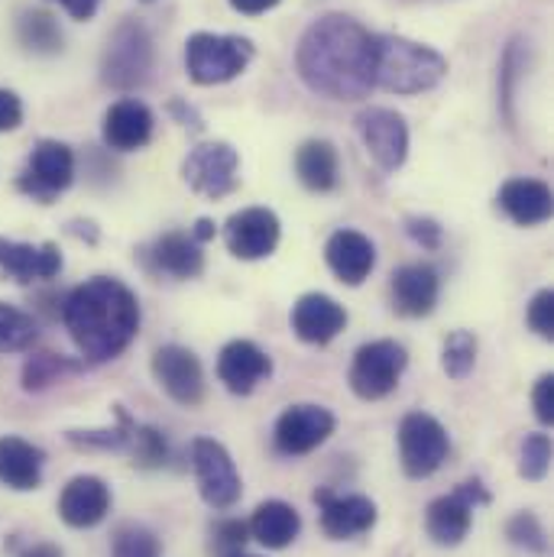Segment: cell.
Listing matches in <instances>:
<instances>
[{"mask_svg": "<svg viewBox=\"0 0 554 557\" xmlns=\"http://www.w3.org/2000/svg\"><path fill=\"white\" fill-rule=\"evenodd\" d=\"M324 260L344 285H364L377 270V247L360 231H334L324 244Z\"/></svg>", "mask_w": 554, "mask_h": 557, "instance_id": "cell-21", "label": "cell"}, {"mask_svg": "<svg viewBox=\"0 0 554 557\" xmlns=\"http://www.w3.org/2000/svg\"><path fill=\"white\" fill-rule=\"evenodd\" d=\"M406 234L416 240L421 250H438L441 247V240H444V231H441V224L434 221V218H421V214H413V218H406Z\"/></svg>", "mask_w": 554, "mask_h": 557, "instance_id": "cell-41", "label": "cell"}, {"mask_svg": "<svg viewBox=\"0 0 554 557\" xmlns=\"http://www.w3.org/2000/svg\"><path fill=\"white\" fill-rule=\"evenodd\" d=\"M39 337V324L33 314H26L16 305L0 301V354H20L29 350Z\"/></svg>", "mask_w": 554, "mask_h": 557, "instance_id": "cell-30", "label": "cell"}, {"mask_svg": "<svg viewBox=\"0 0 554 557\" xmlns=\"http://www.w3.org/2000/svg\"><path fill=\"white\" fill-rule=\"evenodd\" d=\"M373 39L347 13L318 16L298 39L295 69L308 91L328 101H364L373 91Z\"/></svg>", "mask_w": 554, "mask_h": 557, "instance_id": "cell-1", "label": "cell"}, {"mask_svg": "<svg viewBox=\"0 0 554 557\" xmlns=\"http://www.w3.org/2000/svg\"><path fill=\"white\" fill-rule=\"evenodd\" d=\"M82 363L69 360V357H59V354H33L23 367V389L26 393H39V389H49L52 383L78 373Z\"/></svg>", "mask_w": 554, "mask_h": 557, "instance_id": "cell-31", "label": "cell"}, {"mask_svg": "<svg viewBox=\"0 0 554 557\" xmlns=\"http://www.w3.org/2000/svg\"><path fill=\"white\" fill-rule=\"evenodd\" d=\"M526 59H529V42L522 39H513L506 55H503V65H500V98L506 104V121L513 127V101H516V82H519V72H526Z\"/></svg>", "mask_w": 554, "mask_h": 557, "instance_id": "cell-38", "label": "cell"}, {"mask_svg": "<svg viewBox=\"0 0 554 557\" xmlns=\"http://www.w3.org/2000/svg\"><path fill=\"white\" fill-rule=\"evenodd\" d=\"M288 321L298 341L324 347L347 327V308L324 292H308L292 305Z\"/></svg>", "mask_w": 554, "mask_h": 557, "instance_id": "cell-16", "label": "cell"}, {"mask_svg": "<svg viewBox=\"0 0 554 557\" xmlns=\"http://www.w3.org/2000/svg\"><path fill=\"white\" fill-rule=\"evenodd\" d=\"M149 260L159 273L172 278H198L205 273V253L201 244L192 234L169 231L149 247Z\"/></svg>", "mask_w": 554, "mask_h": 557, "instance_id": "cell-28", "label": "cell"}, {"mask_svg": "<svg viewBox=\"0 0 554 557\" xmlns=\"http://www.w3.org/2000/svg\"><path fill=\"white\" fill-rule=\"evenodd\" d=\"M62 321L88 363L118 360L139 334V301L131 285L114 276H95L69 292Z\"/></svg>", "mask_w": 554, "mask_h": 557, "instance_id": "cell-2", "label": "cell"}, {"mask_svg": "<svg viewBox=\"0 0 554 557\" xmlns=\"http://www.w3.org/2000/svg\"><path fill=\"white\" fill-rule=\"evenodd\" d=\"M156 131V114L139 98H121L104 111L101 137L104 146L114 152H137Z\"/></svg>", "mask_w": 554, "mask_h": 557, "instance_id": "cell-20", "label": "cell"}, {"mask_svg": "<svg viewBox=\"0 0 554 557\" xmlns=\"http://www.w3.org/2000/svg\"><path fill=\"white\" fill-rule=\"evenodd\" d=\"M20 557H62V552L56 545H49V542H39V545H29Z\"/></svg>", "mask_w": 554, "mask_h": 557, "instance_id": "cell-48", "label": "cell"}, {"mask_svg": "<svg viewBox=\"0 0 554 557\" xmlns=\"http://www.w3.org/2000/svg\"><path fill=\"white\" fill-rule=\"evenodd\" d=\"M0 270L16 282H46L62 273V250L56 244H20L0 237Z\"/></svg>", "mask_w": 554, "mask_h": 557, "instance_id": "cell-23", "label": "cell"}, {"mask_svg": "<svg viewBox=\"0 0 554 557\" xmlns=\"http://www.w3.org/2000/svg\"><path fill=\"white\" fill-rule=\"evenodd\" d=\"M234 557H257V555H247V552H241V555H234Z\"/></svg>", "mask_w": 554, "mask_h": 557, "instance_id": "cell-49", "label": "cell"}, {"mask_svg": "<svg viewBox=\"0 0 554 557\" xmlns=\"http://www.w3.org/2000/svg\"><path fill=\"white\" fill-rule=\"evenodd\" d=\"M451 454L447 428L428 412H409L399 421V460L409 480L434 476Z\"/></svg>", "mask_w": 554, "mask_h": 557, "instance_id": "cell-9", "label": "cell"}, {"mask_svg": "<svg viewBox=\"0 0 554 557\" xmlns=\"http://www.w3.org/2000/svg\"><path fill=\"white\" fill-rule=\"evenodd\" d=\"M552 470V437L535 431L526 434L522 450H519V476L529 483H542Z\"/></svg>", "mask_w": 554, "mask_h": 557, "instance_id": "cell-37", "label": "cell"}, {"mask_svg": "<svg viewBox=\"0 0 554 557\" xmlns=\"http://www.w3.org/2000/svg\"><path fill=\"white\" fill-rule=\"evenodd\" d=\"M111 503H114L111 486L101 476L82 473L65 483V490L59 496V519L69 529H95L108 519Z\"/></svg>", "mask_w": 554, "mask_h": 557, "instance_id": "cell-17", "label": "cell"}, {"mask_svg": "<svg viewBox=\"0 0 554 557\" xmlns=\"http://www.w3.org/2000/svg\"><path fill=\"white\" fill-rule=\"evenodd\" d=\"M127 447H131L134 467H139V470H159L169 460V441L152 424H137Z\"/></svg>", "mask_w": 554, "mask_h": 557, "instance_id": "cell-35", "label": "cell"}, {"mask_svg": "<svg viewBox=\"0 0 554 557\" xmlns=\"http://www.w3.org/2000/svg\"><path fill=\"white\" fill-rule=\"evenodd\" d=\"M42 467H46V450L36 447L26 437L7 434L0 437V483L16 490V493H29L39 490L42 483Z\"/></svg>", "mask_w": 554, "mask_h": 557, "instance_id": "cell-24", "label": "cell"}, {"mask_svg": "<svg viewBox=\"0 0 554 557\" xmlns=\"http://www.w3.org/2000/svg\"><path fill=\"white\" fill-rule=\"evenodd\" d=\"M473 512L477 509L467 503V496L460 490H454L447 496H438L428 506V512H424V532H428V539L438 548H457L467 539L470 525H473Z\"/></svg>", "mask_w": 554, "mask_h": 557, "instance_id": "cell-25", "label": "cell"}, {"mask_svg": "<svg viewBox=\"0 0 554 557\" xmlns=\"http://www.w3.org/2000/svg\"><path fill=\"white\" fill-rule=\"evenodd\" d=\"M156 62L152 33L143 20H121L101 55V82L114 91H137L149 82Z\"/></svg>", "mask_w": 554, "mask_h": 557, "instance_id": "cell-5", "label": "cell"}, {"mask_svg": "<svg viewBox=\"0 0 554 557\" xmlns=\"http://www.w3.org/2000/svg\"><path fill=\"white\" fill-rule=\"evenodd\" d=\"M192 470L198 480V493L211 509L227 512L241 503L244 480H241V470H237L231 450L221 441L195 437L192 441Z\"/></svg>", "mask_w": 554, "mask_h": 557, "instance_id": "cell-8", "label": "cell"}, {"mask_svg": "<svg viewBox=\"0 0 554 557\" xmlns=\"http://www.w3.org/2000/svg\"><path fill=\"white\" fill-rule=\"evenodd\" d=\"M496 208L519 227H539L552 218V185L542 178H506L496 191Z\"/></svg>", "mask_w": 554, "mask_h": 557, "instance_id": "cell-18", "label": "cell"}, {"mask_svg": "<svg viewBox=\"0 0 554 557\" xmlns=\"http://www.w3.org/2000/svg\"><path fill=\"white\" fill-rule=\"evenodd\" d=\"M143 3H152V0H143Z\"/></svg>", "mask_w": 554, "mask_h": 557, "instance_id": "cell-50", "label": "cell"}, {"mask_svg": "<svg viewBox=\"0 0 554 557\" xmlns=\"http://www.w3.org/2000/svg\"><path fill=\"white\" fill-rule=\"evenodd\" d=\"M295 175L315 195L334 191L341 185V156H337V146L331 139H305L295 149Z\"/></svg>", "mask_w": 554, "mask_h": 557, "instance_id": "cell-26", "label": "cell"}, {"mask_svg": "<svg viewBox=\"0 0 554 557\" xmlns=\"http://www.w3.org/2000/svg\"><path fill=\"white\" fill-rule=\"evenodd\" d=\"M447 78V59L409 36L377 33L373 39V88L390 95H421Z\"/></svg>", "mask_w": 554, "mask_h": 557, "instance_id": "cell-3", "label": "cell"}, {"mask_svg": "<svg viewBox=\"0 0 554 557\" xmlns=\"http://www.w3.org/2000/svg\"><path fill=\"white\" fill-rule=\"evenodd\" d=\"M318 506V519H321V532L331 542H350L367 535L377 525V503L370 496L350 493V496H337L331 490H318L315 496Z\"/></svg>", "mask_w": 554, "mask_h": 557, "instance_id": "cell-15", "label": "cell"}, {"mask_svg": "<svg viewBox=\"0 0 554 557\" xmlns=\"http://www.w3.org/2000/svg\"><path fill=\"white\" fill-rule=\"evenodd\" d=\"M162 545L152 529L139 522H124L111 539V557H159Z\"/></svg>", "mask_w": 554, "mask_h": 557, "instance_id": "cell-36", "label": "cell"}, {"mask_svg": "<svg viewBox=\"0 0 554 557\" xmlns=\"http://www.w3.org/2000/svg\"><path fill=\"white\" fill-rule=\"evenodd\" d=\"M273 360L254 341H231L218 357V380L234 396H250L263 380H270Z\"/></svg>", "mask_w": 554, "mask_h": 557, "instance_id": "cell-19", "label": "cell"}, {"mask_svg": "<svg viewBox=\"0 0 554 557\" xmlns=\"http://www.w3.org/2000/svg\"><path fill=\"white\" fill-rule=\"evenodd\" d=\"M477 350H480V341L473 337V331H451L441 347V370L457 383L467 380L477 367Z\"/></svg>", "mask_w": 554, "mask_h": 557, "instance_id": "cell-33", "label": "cell"}, {"mask_svg": "<svg viewBox=\"0 0 554 557\" xmlns=\"http://www.w3.org/2000/svg\"><path fill=\"white\" fill-rule=\"evenodd\" d=\"M182 178L195 195L221 201L241 188V152L224 139L198 143L182 162Z\"/></svg>", "mask_w": 554, "mask_h": 557, "instance_id": "cell-7", "label": "cell"}, {"mask_svg": "<svg viewBox=\"0 0 554 557\" xmlns=\"http://www.w3.org/2000/svg\"><path fill=\"white\" fill-rule=\"evenodd\" d=\"M526 321L529 327L542 337V341H552L554 337V292L552 288H542L532 295L529 301V311H526Z\"/></svg>", "mask_w": 554, "mask_h": 557, "instance_id": "cell-40", "label": "cell"}, {"mask_svg": "<svg viewBox=\"0 0 554 557\" xmlns=\"http://www.w3.org/2000/svg\"><path fill=\"white\" fill-rule=\"evenodd\" d=\"M152 376H156L159 389L185 409H198L208 396L205 367L182 344H165L152 354Z\"/></svg>", "mask_w": 554, "mask_h": 557, "instance_id": "cell-11", "label": "cell"}, {"mask_svg": "<svg viewBox=\"0 0 554 557\" xmlns=\"http://www.w3.org/2000/svg\"><path fill=\"white\" fill-rule=\"evenodd\" d=\"M23 124V101L16 91L0 88V134H10Z\"/></svg>", "mask_w": 554, "mask_h": 557, "instance_id": "cell-43", "label": "cell"}, {"mask_svg": "<svg viewBox=\"0 0 554 557\" xmlns=\"http://www.w3.org/2000/svg\"><path fill=\"white\" fill-rule=\"evenodd\" d=\"M254 55V39L237 33H192L185 39V72L201 88L241 78L250 69Z\"/></svg>", "mask_w": 554, "mask_h": 557, "instance_id": "cell-4", "label": "cell"}, {"mask_svg": "<svg viewBox=\"0 0 554 557\" xmlns=\"http://www.w3.org/2000/svg\"><path fill=\"white\" fill-rule=\"evenodd\" d=\"M360 143L383 172H396L409 159V124L393 108H364L354 117Z\"/></svg>", "mask_w": 554, "mask_h": 557, "instance_id": "cell-12", "label": "cell"}, {"mask_svg": "<svg viewBox=\"0 0 554 557\" xmlns=\"http://www.w3.org/2000/svg\"><path fill=\"white\" fill-rule=\"evenodd\" d=\"M198 244H208V240H214V234H218V227H214V221H208V218H201V221H195V227L188 231Z\"/></svg>", "mask_w": 554, "mask_h": 557, "instance_id": "cell-47", "label": "cell"}, {"mask_svg": "<svg viewBox=\"0 0 554 557\" xmlns=\"http://www.w3.org/2000/svg\"><path fill=\"white\" fill-rule=\"evenodd\" d=\"M250 542V529L241 519H218L211 525V555L234 557L241 555Z\"/></svg>", "mask_w": 554, "mask_h": 557, "instance_id": "cell-39", "label": "cell"}, {"mask_svg": "<svg viewBox=\"0 0 554 557\" xmlns=\"http://www.w3.org/2000/svg\"><path fill=\"white\" fill-rule=\"evenodd\" d=\"M334 428H337V418L331 409L315 406V403H298L276 418L273 444L282 457H305L318 450L334 434Z\"/></svg>", "mask_w": 554, "mask_h": 557, "instance_id": "cell-13", "label": "cell"}, {"mask_svg": "<svg viewBox=\"0 0 554 557\" xmlns=\"http://www.w3.org/2000/svg\"><path fill=\"white\" fill-rule=\"evenodd\" d=\"M279 240H282V224H279L276 211H270V208H244V211L231 214L224 224V244H227L231 257H237L244 263L273 257Z\"/></svg>", "mask_w": 554, "mask_h": 557, "instance_id": "cell-14", "label": "cell"}, {"mask_svg": "<svg viewBox=\"0 0 554 557\" xmlns=\"http://www.w3.org/2000/svg\"><path fill=\"white\" fill-rule=\"evenodd\" d=\"M406 367H409V350L399 341H370L357 347L347 383L357 399L380 403L390 393H396Z\"/></svg>", "mask_w": 554, "mask_h": 557, "instance_id": "cell-6", "label": "cell"}, {"mask_svg": "<svg viewBox=\"0 0 554 557\" xmlns=\"http://www.w3.org/2000/svg\"><path fill=\"white\" fill-rule=\"evenodd\" d=\"M169 114L175 117V124L188 127L192 134H201V131H205V117H201L198 108H192L185 98H172V101H169Z\"/></svg>", "mask_w": 554, "mask_h": 557, "instance_id": "cell-44", "label": "cell"}, {"mask_svg": "<svg viewBox=\"0 0 554 557\" xmlns=\"http://www.w3.org/2000/svg\"><path fill=\"white\" fill-rule=\"evenodd\" d=\"M75 182V152L69 143L39 139L16 178V188L39 205H52Z\"/></svg>", "mask_w": 554, "mask_h": 557, "instance_id": "cell-10", "label": "cell"}, {"mask_svg": "<svg viewBox=\"0 0 554 557\" xmlns=\"http://www.w3.org/2000/svg\"><path fill=\"white\" fill-rule=\"evenodd\" d=\"M441 298V276L431 263H406L393 273V308L403 318H428Z\"/></svg>", "mask_w": 554, "mask_h": 557, "instance_id": "cell-22", "label": "cell"}, {"mask_svg": "<svg viewBox=\"0 0 554 557\" xmlns=\"http://www.w3.org/2000/svg\"><path fill=\"white\" fill-rule=\"evenodd\" d=\"M13 29H16V42L33 55H59L65 46L62 26L49 10H23Z\"/></svg>", "mask_w": 554, "mask_h": 557, "instance_id": "cell-29", "label": "cell"}, {"mask_svg": "<svg viewBox=\"0 0 554 557\" xmlns=\"http://www.w3.org/2000/svg\"><path fill=\"white\" fill-rule=\"evenodd\" d=\"M247 529H250V539L260 542L263 548L282 552L301 535V516L295 506H288L282 499H267L254 509Z\"/></svg>", "mask_w": 554, "mask_h": 557, "instance_id": "cell-27", "label": "cell"}, {"mask_svg": "<svg viewBox=\"0 0 554 557\" xmlns=\"http://www.w3.org/2000/svg\"><path fill=\"white\" fill-rule=\"evenodd\" d=\"M506 539H509L513 548H519V552H526V555H549V532H545V525L539 522L535 512H516V516L506 522Z\"/></svg>", "mask_w": 554, "mask_h": 557, "instance_id": "cell-34", "label": "cell"}, {"mask_svg": "<svg viewBox=\"0 0 554 557\" xmlns=\"http://www.w3.org/2000/svg\"><path fill=\"white\" fill-rule=\"evenodd\" d=\"M114 416L118 424L114 428H101V431H69V444L75 447H85V450H121L131 444V434L137 428V421L127 416L124 406H114Z\"/></svg>", "mask_w": 554, "mask_h": 557, "instance_id": "cell-32", "label": "cell"}, {"mask_svg": "<svg viewBox=\"0 0 554 557\" xmlns=\"http://www.w3.org/2000/svg\"><path fill=\"white\" fill-rule=\"evenodd\" d=\"M532 409L542 424H554V373L539 376V383L532 386Z\"/></svg>", "mask_w": 554, "mask_h": 557, "instance_id": "cell-42", "label": "cell"}, {"mask_svg": "<svg viewBox=\"0 0 554 557\" xmlns=\"http://www.w3.org/2000/svg\"><path fill=\"white\" fill-rule=\"evenodd\" d=\"M49 3H59L72 20H95V13H98V7H101V0H49Z\"/></svg>", "mask_w": 554, "mask_h": 557, "instance_id": "cell-45", "label": "cell"}, {"mask_svg": "<svg viewBox=\"0 0 554 557\" xmlns=\"http://www.w3.org/2000/svg\"><path fill=\"white\" fill-rule=\"evenodd\" d=\"M237 13H244V16H260V13H270V10H276L282 0H227Z\"/></svg>", "mask_w": 554, "mask_h": 557, "instance_id": "cell-46", "label": "cell"}]
</instances>
